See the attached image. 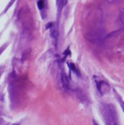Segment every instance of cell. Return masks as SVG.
<instances>
[{
	"label": "cell",
	"mask_w": 124,
	"mask_h": 125,
	"mask_svg": "<svg viewBox=\"0 0 124 125\" xmlns=\"http://www.w3.org/2000/svg\"><path fill=\"white\" fill-rule=\"evenodd\" d=\"M95 125H98V124H97V123H95Z\"/></svg>",
	"instance_id": "obj_5"
},
{
	"label": "cell",
	"mask_w": 124,
	"mask_h": 125,
	"mask_svg": "<svg viewBox=\"0 0 124 125\" xmlns=\"http://www.w3.org/2000/svg\"><path fill=\"white\" fill-rule=\"evenodd\" d=\"M62 83H63V88H64L66 90H68V89H69V78H68V77L66 75H65L64 73L62 74Z\"/></svg>",
	"instance_id": "obj_1"
},
{
	"label": "cell",
	"mask_w": 124,
	"mask_h": 125,
	"mask_svg": "<svg viewBox=\"0 0 124 125\" xmlns=\"http://www.w3.org/2000/svg\"><path fill=\"white\" fill-rule=\"evenodd\" d=\"M38 8L40 9V10H42V9H43V7H44V2L43 1H38Z\"/></svg>",
	"instance_id": "obj_3"
},
{
	"label": "cell",
	"mask_w": 124,
	"mask_h": 125,
	"mask_svg": "<svg viewBox=\"0 0 124 125\" xmlns=\"http://www.w3.org/2000/svg\"><path fill=\"white\" fill-rule=\"evenodd\" d=\"M122 107H123V109H124V103H122Z\"/></svg>",
	"instance_id": "obj_4"
},
{
	"label": "cell",
	"mask_w": 124,
	"mask_h": 125,
	"mask_svg": "<svg viewBox=\"0 0 124 125\" xmlns=\"http://www.w3.org/2000/svg\"><path fill=\"white\" fill-rule=\"evenodd\" d=\"M69 67H70L71 69H72V70L74 72H76V73L77 75L80 76V72H79V70L77 69V68L75 66V64H69Z\"/></svg>",
	"instance_id": "obj_2"
}]
</instances>
